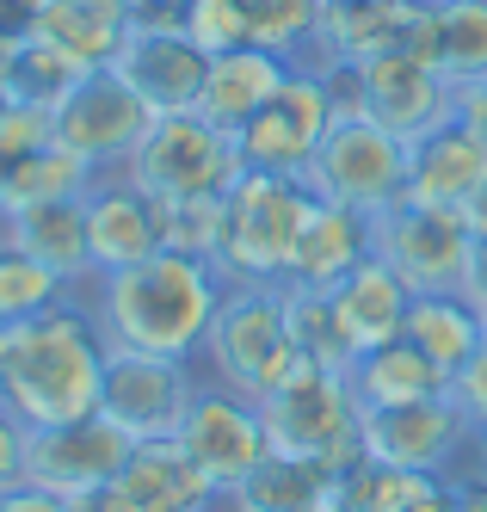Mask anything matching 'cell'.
<instances>
[{
  "label": "cell",
  "mask_w": 487,
  "mask_h": 512,
  "mask_svg": "<svg viewBox=\"0 0 487 512\" xmlns=\"http://www.w3.org/2000/svg\"><path fill=\"white\" fill-rule=\"evenodd\" d=\"M229 297V278L192 253H148L142 266L105 272L87 290V309L111 352H155V358H198L210 321Z\"/></svg>",
  "instance_id": "obj_1"
},
{
  "label": "cell",
  "mask_w": 487,
  "mask_h": 512,
  "mask_svg": "<svg viewBox=\"0 0 487 512\" xmlns=\"http://www.w3.org/2000/svg\"><path fill=\"white\" fill-rule=\"evenodd\" d=\"M105 334L81 297L56 303L50 315H31L19 327H0V383H7V414H19L31 432L68 426L99 414L105 395Z\"/></svg>",
  "instance_id": "obj_2"
},
{
  "label": "cell",
  "mask_w": 487,
  "mask_h": 512,
  "mask_svg": "<svg viewBox=\"0 0 487 512\" xmlns=\"http://www.w3.org/2000/svg\"><path fill=\"white\" fill-rule=\"evenodd\" d=\"M309 210H315L309 179L241 167V179L222 192V253H216V272L229 284H284Z\"/></svg>",
  "instance_id": "obj_3"
},
{
  "label": "cell",
  "mask_w": 487,
  "mask_h": 512,
  "mask_svg": "<svg viewBox=\"0 0 487 512\" xmlns=\"http://www.w3.org/2000/svg\"><path fill=\"white\" fill-rule=\"evenodd\" d=\"M204 364L222 389H235L247 401H266L278 383H290L303 371V352L290 346V321H284V290L278 284H229L210 340H204Z\"/></svg>",
  "instance_id": "obj_4"
},
{
  "label": "cell",
  "mask_w": 487,
  "mask_h": 512,
  "mask_svg": "<svg viewBox=\"0 0 487 512\" xmlns=\"http://www.w3.org/2000/svg\"><path fill=\"white\" fill-rule=\"evenodd\" d=\"M333 87V112H364L370 124H383L414 149L420 136L457 118V87L438 75L426 56H370L358 68H321Z\"/></svg>",
  "instance_id": "obj_5"
},
{
  "label": "cell",
  "mask_w": 487,
  "mask_h": 512,
  "mask_svg": "<svg viewBox=\"0 0 487 512\" xmlns=\"http://www.w3.org/2000/svg\"><path fill=\"white\" fill-rule=\"evenodd\" d=\"M136 192L148 198H222L241 179V149L229 130H216L198 112H167L148 124V136L118 167Z\"/></svg>",
  "instance_id": "obj_6"
},
{
  "label": "cell",
  "mask_w": 487,
  "mask_h": 512,
  "mask_svg": "<svg viewBox=\"0 0 487 512\" xmlns=\"http://www.w3.org/2000/svg\"><path fill=\"white\" fill-rule=\"evenodd\" d=\"M303 179L327 204H346L358 216H383L407 192V142L389 136L383 124H370L364 112H340Z\"/></svg>",
  "instance_id": "obj_7"
},
{
  "label": "cell",
  "mask_w": 487,
  "mask_h": 512,
  "mask_svg": "<svg viewBox=\"0 0 487 512\" xmlns=\"http://www.w3.org/2000/svg\"><path fill=\"white\" fill-rule=\"evenodd\" d=\"M370 241H377V260H389L414 297H463L475 253V229L463 210H432L401 198L383 216H370Z\"/></svg>",
  "instance_id": "obj_8"
},
{
  "label": "cell",
  "mask_w": 487,
  "mask_h": 512,
  "mask_svg": "<svg viewBox=\"0 0 487 512\" xmlns=\"http://www.w3.org/2000/svg\"><path fill=\"white\" fill-rule=\"evenodd\" d=\"M333 87L315 62H296L290 68V81L259 105V112L235 130V149H241V167L253 173H290V179H303L315 149H321V136L333 130Z\"/></svg>",
  "instance_id": "obj_9"
},
{
  "label": "cell",
  "mask_w": 487,
  "mask_h": 512,
  "mask_svg": "<svg viewBox=\"0 0 487 512\" xmlns=\"http://www.w3.org/2000/svg\"><path fill=\"white\" fill-rule=\"evenodd\" d=\"M148 124H155V112L142 105V93L118 75V68H93V75H81L68 87V99L50 112L56 142L74 161H87L93 173H118L130 161V149L148 136Z\"/></svg>",
  "instance_id": "obj_10"
},
{
  "label": "cell",
  "mask_w": 487,
  "mask_h": 512,
  "mask_svg": "<svg viewBox=\"0 0 487 512\" xmlns=\"http://www.w3.org/2000/svg\"><path fill=\"white\" fill-rule=\"evenodd\" d=\"M438 0H321L315 68H358L370 56H426L432 62Z\"/></svg>",
  "instance_id": "obj_11"
},
{
  "label": "cell",
  "mask_w": 487,
  "mask_h": 512,
  "mask_svg": "<svg viewBox=\"0 0 487 512\" xmlns=\"http://www.w3.org/2000/svg\"><path fill=\"white\" fill-rule=\"evenodd\" d=\"M198 395V371L192 358H155V352H111L105 358V395L99 414L130 432L136 445L155 438H179V420Z\"/></svg>",
  "instance_id": "obj_12"
},
{
  "label": "cell",
  "mask_w": 487,
  "mask_h": 512,
  "mask_svg": "<svg viewBox=\"0 0 487 512\" xmlns=\"http://www.w3.org/2000/svg\"><path fill=\"white\" fill-rule=\"evenodd\" d=\"M179 451L210 475L216 494H229V488H241L247 475L272 457L266 414H259V401L222 389L210 377V383H198L192 408H185V420H179Z\"/></svg>",
  "instance_id": "obj_13"
},
{
  "label": "cell",
  "mask_w": 487,
  "mask_h": 512,
  "mask_svg": "<svg viewBox=\"0 0 487 512\" xmlns=\"http://www.w3.org/2000/svg\"><path fill=\"white\" fill-rule=\"evenodd\" d=\"M469 414L451 395L438 401H401V408H358V438L377 463L420 469V475H451L469 463Z\"/></svg>",
  "instance_id": "obj_14"
},
{
  "label": "cell",
  "mask_w": 487,
  "mask_h": 512,
  "mask_svg": "<svg viewBox=\"0 0 487 512\" xmlns=\"http://www.w3.org/2000/svg\"><path fill=\"white\" fill-rule=\"evenodd\" d=\"M259 414H266L272 451H290V457H327L333 445L358 438L352 383L340 371H315V364H303L290 383H278L266 401H259Z\"/></svg>",
  "instance_id": "obj_15"
},
{
  "label": "cell",
  "mask_w": 487,
  "mask_h": 512,
  "mask_svg": "<svg viewBox=\"0 0 487 512\" xmlns=\"http://www.w3.org/2000/svg\"><path fill=\"white\" fill-rule=\"evenodd\" d=\"M136 451V438L118 432L105 414H87V420H68V426H44L31 432V457H25V482L31 488H50L62 500L74 494H93V488H111L124 475Z\"/></svg>",
  "instance_id": "obj_16"
},
{
  "label": "cell",
  "mask_w": 487,
  "mask_h": 512,
  "mask_svg": "<svg viewBox=\"0 0 487 512\" xmlns=\"http://www.w3.org/2000/svg\"><path fill=\"white\" fill-rule=\"evenodd\" d=\"M87 204V241H93V272H124L161 253V204L136 192L124 173H99L81 192Z\"/></svg>",
  "instance_id": "obj_17"
},
{
  "label": "cell",
  "mask_w": 487,
  "mask_h": 512,
  "mask_svg": "<svg viewBox=\"0 0 487 512\" xmlns=\"http://www.w3.org/2000/svg\"><path fill=\"white\" fill-rule=\"evenodd\" d=\"M0 241H13L19 253L44 260L81 303H87V290L99 284L93 241H87V204L81 198H44V204L7 210V216H0Z\"/></svg>",
  "instance_id": "obj_18"
},
{
  "label": "cell",
  "mask_w": 487,
  "mask_h": 512,
  "mask_svg": "<svg viewBox=\"0 0 487 512\" xmlns=\"http://www.w3.org/2000/svg\"><path fill=\"white\" fill-rule=\"evenodd\" d=\"M118 75L142 93V105L155 118L167 112H198V93H204V75H210V56L185 38V31H136L124 44V56L111 62Z\"/></svg>",
  "instance_id": "obj_19"
},
{
  "label": "cell",
  "mask_w": 487,
  "mask_h": 512,
  "mask_svg": "<svg viewBox=\"0 0 487 512\" xmlns=\"http://www.w3.org/2000/svg\"><path fill=\"white\" fill-rule=\"evenodd\" d=\"M487 179V136L469 130L463 118L438 124L407 149V204H432V210H463Z\"/></svg>",
  "instance_id": "obj_20"
},
{
  "label": "cell",
  "mask_w": 487,
  "mask_h": 512,
  "mask_svg": "<svg viewBox=\"0 0 487 512\" xmlns=\"http://www.w3.org/2000/svg\"><path fill=\"white\" fill-rule=\"evenodd\" d=\"M31 38L62 50L68 62H81L93 75V68L118 62L124 44L136 38V7H130V0H44Z\"/></svg>",
  "instance_id": "obj_21"
},
{
  "label": "cell",
  "mask_w": 487,
  "mask_h": 512,
  "mask_svg": "<svg viewBox=\"0 0 487 512\" xmlns=\"http://www.w3.org/2000/svg\"><path fill=\"white\" fill-rule=\"evenodd\" d=\"M290 56L266 50V44H241L229 56H210V75H204V93H198V118H210L216 130H241L259 105H266L284 81H290Z\"/></svg>",
  "instance_id": "obj_22"
},
{
  "label": "cell",
  "mask_w": 487,
  "mask_h": 512,
  "mask_svg": "<svg viewBox=\"0 0 487 512\" xmlns=\"http://www.w3.org/2000/svg\"><path fill=\"white\" fill-rule=\"evenodd\" d=\"M377 241H370V216L346 210V204H327L315 198L303 235H296V253H290V278L284 284H303V290H333L352 266H364Z\"/></svg>",
  "instance_id": "obj_23"
},
{
  "label": "cell",
  "mask_w": 487,
  "mask_h": 512,
  "mask_svg": "<svg viewBox=\"0 0 487 512\" xmlns=\"http://www.w3.org/2000/svg\"><path fill=\"white\" fill-rule=\"evenodd\" d=\"M118 494L136 512H210L216 506V482L179 451V438H155V445H136L124 475H118Z\"/></svg>",
  "instance_id": "obj_24"
},
{
  "label": "cell",
  "mask_w": 487,
  "mask_h": 512,
  "mask_svg": "<svg viewBox=\"0 0 487 512\" xmlns=\"http://www.w3.org/2000/svg\"><path fill=\"white\" fill-rule=\"evenodd\" d=\"M333 303H340V321L352 327L358 352H370V346L401 340L407 309H414V290H407V278H401L389 260H377V253H370L364 266H352L340 284H333Z\"/></svg>",
  "instance_id": "obj_25"
},
{
  "label": "cell",
  "mask_w": 487,
  "mask_h": 512,
  "mask_svg": "<svg viewBox=\"0 0 487 512\" xmlns=\"http://www.w3.org/2000/svg\"><path fill=\"white\" fill-rule=\"evenodd\" d=\"M333 506V469L321 457L272 451L241 488L216 494V512H327Z\"/></svg>",
  "instance_id": "obj_26"
},
{
  "label": "cell",
  "mask_w": 487,
  "mask_h": 512,
  "mask_svg": "<svg viewBox=\"0 0 487 512\" xmlns=\"http://www.w3.org/2000/svg\"><path fill=\"white\" fill-rule=\"evenodd\" d=\"M346 383L358 395V408H401V401H438V395H451V377H444L414 340H389V346L358 352Z\"/></svg>",
  "instance_id": "obj_27"
},
{
  "label": "cell",
  "mask_w": 487,
  "mask_h": 512,
  "mask_svg": "<svg viewBox=\"0 0 487 512\" xmlns=\"http://www.w3.org/2000/svg\"><path fill=\"white\" fill-rule=\"evenodd\" d=\"M401 340H414L444 377H457L463 364L481 352L487 340V321L469 297H414V309H407V327Z\"/></svg>",
  "instance_id": "obj_28"
},
{
  "label": "cell",
  "mask_w": 487,
  "mask_h": 512,
  "mask_svg": "<svg viewBox=\"0 0 487 512\" xmlns=\"http://www.w3.org/2000/svg\"><path fill=\"white\" fill-rule=\"evenodd\" d=\"M284 290V321H290V346L303 352V364L315 371H352L358 364V340L352 327L340 321V303L333 290H303V284H278Z\"/></svg>",
  "instance_id": "obj_29"
},
{
  "label": "cell",
  "mask_w": 487,
  "mask_h": 512,
  "mask_svg": "<svg viewBox=\"0 0 487 512\" xmlns=\"http://www.w3.org/2000/svg\"><path fill=\"white\" fill-rule=\"evenodd\" d=\"M432 68L451 87L487 81V0H438V19H432Z\"/></svg>",
  "instance_id": "obj_30"
},
{
  "label": "cell",
  "mask_w": 487,
  "mask_h": 512,
  "mask_svg": "<svg viewBox=\"0 0 487 512\" xmlns=\"http://www.w3.org/2000/svg\"><path fill=\"white\" fill-rule=\"evenodd\" d=\"M68 297H74V290L44 260H31V253H19L13 241H0V327H19L31 315H50Z\"/></svg>",
  "instance_id": "obj_31"
},
{
  "label": "cell",
  "mask_w": 487,
  "mask_h": 512,
  "mask_svg": "<svg viewBox=\"0 0 487 512\" xmlns=\"http://www.w3.org/2000/svg\"><path fill=\"white\" fill-rule=\"evenodd\" d=\"M247 13V38L266 44L290 62L315 56V31H321V0H241Z\"/></svg>",
  "instance_id": "obj_32"
},
{
  "label": "cell",
  "mask_w": 487,
  "mask_h": 512,
  "mask_svg": "<svg viewBox=\"0 0 487 512\" xmlns=\"http://www.w3.org/2000/svg\"><path fill=\"white\" fill-rule=\"evenodd\" d=\"M426 482L432 475H420V469H395V463L364 457L358 469H346L340 482H333V506L340 512H401Z\"/></svg>",
  "instance_id": "obj_33"
},
{
  "label": "cell",
  "mask_w": 487,
  "mask_h": 512,
  "mask_svg": "<svg viewBox=\"0 0 487 512\" xmlns=\"http://www.w3.org/2000/svg\"><path fill=\"white\" fill-rule=\"evenodd\" d=\"M161 247L216 266V253H222V198H167L161 204Z\"/></svg>",
  "instance_id": "obj_34"
},
{
  "label": "cell",
  "mask_w": 487,
  "mask_h": 512,
  "mask_svg": "<svg viewBox=\"0 0 487 512\" xmlns=\"http://www.w3.org/2000/svg\"><path fill=\"white\" fill-rule=\"evenodd\" d=\"M81 75H87L81 62H68L62 50H50V44L25 38V44H19V62H13V99H25V105H44V112H56V105L68 99V87L81 81Z\"/></svg>",
  "instance_id": "obj_35"
},
{
  "label": "cell",
  "mask_w": 487,
  "mask_h": 512,
  "mask_svg": "<svg viewBox=\"0 0 487 512\" xmlns=\"http://www.w3.org/2000/svg\"><path fill=\"white\" fill-rule=\"evenodd\" d=\"M179 31H185V38H192L204 56H229V50L253 44V38H247V13H241V0H185Z\"/></svg>",
  "instance_id": "obj_36"
},
{
  "label": "cell",
  "mask_w": 487,
  "mask_h": 512,
  "mask_svg": "<svg viewBox=\"0 0 487 512\" xmlns=\"http://www.w3.org/2000/svg\"><path fill=\"white\" fill-rule=\"evenodd\" d=\"M25 457H31V426L0 408V494L25 488Z\"/></svg>",
  "instance_id": "obj_37"
},
{
  "label": "cell",
  "mask_w": 487,
  "mask_h": 512,
  "mask_svg": "<svg viewBox=\"0 0 487 512\" xmlns=\"http://www.w3.org/2000/svg\"><path fill=\"white\" fill-rule=\"evenodd\" d=\"M451 401L469 414V426H481V420H487V340H481V352L463 364V371L451 377Z\"/></svg>",
  "instance_id": "obj_38"
},
{
  "label": "cell",
  "mask_w": 487,
  "mask_h": 512,
  "mask_svg": "<svg viewBox=\"0 0 487 512\" xmlns=\"http://www.w3.org/2000/svg\"><path fill=\"white\" fill-rule=\"evenodd\" d=\"M0 512H74L62 494H50V488H13V494H0Z\"/></svg>",
  "instance_id": "obj_39"
},
{
  "label": "cell",
  "mask_w": 487,
  "mask_h": 512,
  "mask_svg": "<svg viewBox=\"0 0 487 512\" xmlns=\"http://www.w3.org/2000/svg\"><path fill=\"white\" fill-rule=\"evenodd\" d=\"M37 7H44V0H0V38H31Z\"/></svg>",
  "instance_id": "obj_40"
},
{
  "label": "cell",
  "mask_w": 487,
  "mask_h": 512,
  "mask_svg": "<svg viewBox=\"0 0 487 512\" xmlns=\"http://www.w3.org/2000/svg\"><path fill=\"white\" fill-rule=\"evenodd\" d=\"M457 118H463L469 130H481V136H487V81L457 87Z\"/></svg>",
  "instance_id": "obj_41"
},
{
  "label": "cell",
  "mask_w": 487,
  "mask_h": 512,
  "mask_svg": "<svg viewBox=\"0 0 487 512\" xmlns=\"http://www.w3.org/2000/svg\"><path fill=\"white\" fill-rule=\"evenodd\" d=\"M463 297L475 309H487V235H475V253H469V284H463Z\"/></svg>",
  "instance_id": "obj_42"
},
{
  "label": "cell",
  "mask_w": 487,
  "mask_h": 512,
  "mask_svg": "<svg viewBox=\"0 0 487 512\" xmlns=\"http://www.w3.org/2000/svg\"><path fill=\"white\" fill-rule=\"evenodd\" d=\"M68 506H74V512H136V506L118 494V482H111V488H93V494H74Z\"/></svg>",
  "instance_id": "obj_43"
},
{
  "label": "cell",
  "mask_w": 487,
  "mask_h": 512,
  "mask_svg": "<svg viewBox=\"0 0 487 512\" xmlns=\"http://www.w3.org/2000/svg\"><path fill=\"white\" fill-rule=\"evenodd\" d=\"M463 216H469V229H475V235H487V179H481V192L463 204Z\"/></svg>",
  "instance_id": "obj_44"
},
{
  "label": "cell",
  "mask_w": 487,
  "mask_h": 512,
  "mask_svg": "<svg viewBox=\"0 0 487 512\" xmlns=\"http://www.w3.org/2000/svg\"><path fill=\"white\" fill-rule=\"evenodd\" d=\"M469 463H475V469L487 475V420H481V426L469 432Z\"/></svg>",
  "instance_id": "obj_45"
},
{
  "label": "cell",
  "mask_w": 487,
  "mask_h": 512,
  "mask_svg": "<svg viewBox=\"0 0 487 512\" xmlns=\"http://www.w3.org/2000/svg\"><path fill=\"white\" fill-rule=\"evenodd\" d=\"M7 105H13V81H0V118H7Z\"/></svg>",
  "instance_id": "obj_46"
},
{
  "label": "cell",
  "mask_w": 487,
  "mask_h": 512,
  "mask_svg": "<svg viewBox=\"0 0 487 512\" xmlns=\"http://www.w3.org/2000/svg\"><path fill=\"white\" fill-rule=\"evenodd\" d=\"M0 408H7V383H0Z\"/></svg>",
  "instance_id": "obj_47"
},
{
  "label": "cell",
  "mask_w": 487,
  "mask_h": 512,
  "mask_svg": "<svg viewBox=\"0 0 487 512\" xmlns=\"http://www.w3.org/2000/svg\"><path fill=\"white\" fill-rule=\"evenodd\" d=\"M327 512H340V506H327Z\"/></svg>",
  "instance_id": "obj_48"
},
{
  "label": "cell",
  "mask_w": 487,
  "mask_h": 512,
  "mask_svg": "<svg viewBox=\"0 0 487 512\" xmlns=\"http://www.w3.org/2000/svg\"><path fill=\"white\" fill-rule=\"evenodd\" d=\"M481 321H487V309H481Z\"/></svg>",
  "instance_id": "obj_49"
},
{
  "label": "cell",
  "mask_w": 487,
  "mask_h": 512,
  "mask_svg": "<svg viewBox=\"0 0 487 512\" xmlns=\"http://www.w3.org/2000/svg\"><path fill=\"white\" fill-rule=\"evenodd\" d=\"M210 512H216V506H210Z\"/></svg>",
  "instance_id": "obj_50"
}]
</instances>
